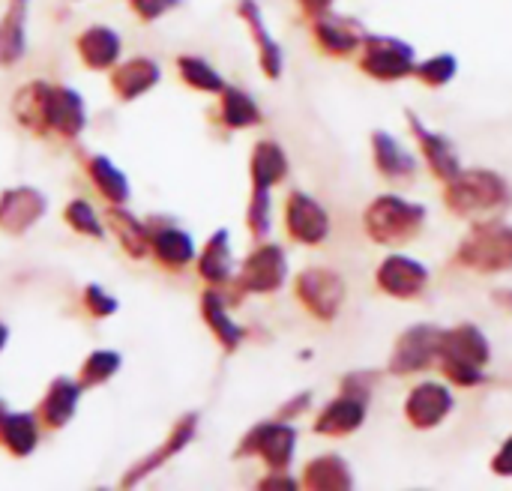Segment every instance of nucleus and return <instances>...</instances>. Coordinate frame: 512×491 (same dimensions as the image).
I'll return each mask as SVG.
<instances>
[{"mask_svg":"<svg viewBox=\"0 0 512 491\" xmlns=\"http://www.w3.org/2000/svg\"><path fill=\"white\" fill-rule=\"evenodd\" d=\"M84 99L78 90L72 87H60V84H48L45 93V129L57 132L63 138H75L84 129Z\"/></svg>","mask_w":512,"mask_h":491,"instance_id":"1a4fd4ad","label":"nucleus"},{"mask_svg":"<svg viewBox=\"0 0 512 491\" xmlns=\"http://www.w3.org/2000/svg\"><path fill=\"white\" fill-rule=\"evenodd\" d=\"M294 447H297V432L282 420H276V423L255 426L237 447V456H261L273 471H285L294 459Z\"/></svg>","mask_w":512,"mask_h":491,"instance_id":"39448f33","label":"nucleus"},{"mask_svg":"<svg viewBox=\"0 0 512 491\" xmlns=\"http://www.w3.org/2000/svg\"><path fill=\"white\" fill-rule=\"evenodd\" d=\"M195 429H198V417H195V414H186V417L174 426V432L165 438V444H162L153 456L141 459V462L126 474V480H123V483H126V486H135L138 480H144L147 474H153L159 465H165L168 459H174V456H177L180 450H186V444L195 438Z\"/></svg>","mask_w":512,"mask_h":491,"instance_id":"a211bd4d","label":"nucleus"},{"mask_svg":"<svg viewBox=\"0 0 512 491\" xmlns=\"http://www.w3.org/2000/svg\"><path fill=\"white\" fill-rule=\"evenodd\" d=\"M363 69L372 72L381 81L390 78H402L414 69V51L396 39L387 36H369L366 42V57H363Z\"/></svg>","mask_w":512,"mask_h":491,"instance_id":"9b49d317","label":"nucleus"},{"mask_svg":"<svg viewBox=\"0 0 512 491\" xmlns=\"http://www.w3.org/2000/svg\"><path fill=\"white\" fill-rule=\"evenodd\" d=\"M237 12H240L243 21L252 27V36H255L258 51H261V69H264L270 78H279V75H282V48L273 42V36H270L267 24H264V18H261L258 3H255V0H240V3H237Z\"/></svg>","mask_w":512,"mask_h":491,"instance_id":"412c9836","label":"nucleus"},{"mask_svg":"<svg viewBox=\"0 0 512 491\" xmlns=\"http://www.w3.org/2000/svg\"><path fill=\"white\" fill-rule=\"evenodd\" d=\"M306 405H309V393H303V396H297L294 402H288L282 411H279V420H291L294 414H300V411H306Z\"/></svg>","mask_w":512,"mask_h":491,"instance_id":"37998d69","label":"nucleus"},{"mask_svg":"<svg viewBox=\"0 0 512 491\" xmlns=\"http://www.w3.org/2000/svg\"><path fill=\"white\" fill-rule=\"evenodd\" d=\"M426 279H429L426 267L417 264V261H411V258H405V255L387 258L384 267H381V273H378L381 288H384L387 294L405 297V300H408V297H417V294L426 288Z\"/></svg>","mask_w":512,"mask_h":491,"instance_id":"2eb2a0df","label":"nucleus"},{"mask_svg":"<svg viewBox=\"0 0 512 491\" xmlns=\"http://www.w3.org/2000/svg\"><path fill=\"white\" fill-rule=\"evenodd\" d=\"M201 312L207 318V327L216 333V339L222 342L225 351H234L243 339V330L228 318V309H225V300L219 291H204L201 297Z\"/></svg>","mask_w":512,"mask_h":491,"instance_id":"c85d7f7f","label":"nucleus"},{"mask_svg":"<svg viewBox=\"0 0 512 491\" xmlns=\"http://www.w3.org/2000/svg\"><path fill=\"white\" fill-rule=\"evenodd\" d=\"M300 3H303V9H306V12L321 15V12H327V9H330V3H333V0H300Z\"/></svg>","mask_w":512,"mask_h":491,"instance_id":"c03bdc74","label":"nucleus"},{"mask_svg":"<svg viewBox=\"0 0 512 491\" xmlns=\"http://www.w3.org/2000/svg\"><path fill=\"white\" fill-rule=\"evenodd\" d=\"M45 93H48V84L45 81H30L24 84L15 99H12V111L18 117V123L24 129H33L39 135H45Z\"/></svg>","mask_w":512,"mask_h":491,"instance_id":"bb28decb","label":"nucleus"},{"mask_svg":"<svg viewBox=\"0 0 512 491\" xmlns=\"http://www.w3.org/2000/svg\"><path fill=\"white\" fill-rule=\"evenodd\" d=\"M3 417H6V405L0 402V423H3Z\"/></svg>","mask_w":512,"mask_h":491,"instance_id":"49530a36","label":"nucleus"},{"mask_svg":"<svg viewBox=\"0 0 512 491\" xmlns=\"http://www.w3.org/2000/svg\"><path fill=\"white\" fill-rule=\"evenodd\" d=\"M285 276H288V258H285V252L279 246H261V249H255L246 258L237 285H240V291L270 294V291L282 288Z\"/></svg>","mask_w":512,"mask_h":491,"instance_id":"423d86ee","label":"nucleus"},{"mask_svg":"<svg viewBox=\"0 0 512 491\" xmlns=\"http://www.w3.org/2000/svg\"><path fill=\"white\" fill-rule=\"evenodd\" d=\"M315 36H318V42H321L327 51H333V54H348V51L357 48V42H360L363 33H357V27H354L351 21L324 18V21H318Z\"/></svg>","mask_w":512,"mask_h":491,"instance_id":"72a5a7b5","label":"nucleus"},{"mask_svg":"<svg viewBox=\"0 0 512 491\" xmlns=\"http://www.w3.org/2000/svg\"><path fill=\"white\" fill-rule=\"evenodd\" d=\"M438 348H441V333L435 327H414L396 345V354H393L390 366H393V372H402V375L417 372V369L432 363Z\"/></svg>","mask_w":512,"mask_h":491,"instance_id":"f8f14e48","label":"nucleus"},{"mask_svg":"<svg viewBox=\"0 0 512 491\" xmlns=\"http://www.w3.org/2000/svg\"><path fill=\"white\" fill-rule=\"evenodd\" d=\"M39 441V429H36V417L33 414H9L0 423V444L15 456L24 459L36 450Z\"/></svg>","mask_w":512,"mask_h":491,"instance_id":"5701e85b","label":"nucleus"},{"mask_svg":"<svg viewBox=\"0 0 512 491\" xmlns=\"http://www.w3.org/2000/svg\"><path fill=\"white\" fill-rule=\"evenodd\" d=\"M423 216H426L423 207L408 204L405 198L387 195V198H378L366 210V231L381 243H402L420 228Z\"/></svg>","mask_w":512,"mask_h":491,"instance_id":"f03ea898","label":"nucleus"},{"mask_svg":"<svg viewBox=\"0 0 512 491\" xmlns=\"http://www.w3.org/2000/svg\"><path fill=\"white\" fill-rule=\"evenodd\" d=\"M408 117H411V123H414L417 138H423V150H426V159H429L432 171H435L441 180H453V177H459V174H462V168H459L456 147H453L444 135H432V132H426V126H423L414 114H408Z\"/></svg>","mask_w":512,"mask_h":491,"instance_id":"4be33fe9","label":"nucleus"},{"mask_svg":"<svg viewBox=\"0 0 512 491\" xmlns=\"http://www.w3.org/2000/svg\"><path fill=\"white\" fill-rule=\"evenodd\" d=\"M147 231H150V252L159 258L162 267L180 270V267L192 264V258H195V243H192V237H189L186 231L171 228V225H168V228H153V225H147Z\"/></svg>","mask_w":512,"mask_h":491,"instance_id":"6ab92c4d","label":"nucleus"},{"mask_svg":"<svg viewBox=\"0 0 512 491\" xmlns=\"http://www.w3.org/2000/svg\"><path fill=\"white\" fill-rule=\"evenodd\" d=\"M120 369V354L114 351H93L84 366H81V387H96L105 384L108 378H114Z\"/></svg>","mask_w":512,"mask_h":491,"instance_id":"c9c22d12","label":"nucleus"},{"mask_svg":"<svg viewBox=\"0 0 512 491\" xmlns=\"http://www.w3.org/2000/svg\"><path fill=\"white\" fill-rule=\"evenodd\" d=\"M219 120L228 126V129H246V126H255L261 123V111L255 105V99L237 87H225L222 90V108H219Z\"/></svg>","mask_w":512,"mask_h":491,"instance_id":"7c9ffc66","label":"nucleus"},{"mask_svg":"<svg viewBox=\"0 0 512 491\" xmlns=\"http://www.w3.org/2000/svg\"><path fill=\"white\" fill-rule=\"evenodd\" d=\"M48 210V201L33 186H15L0 195V231L6 234H24L33 228Z\"/></svg>","mask_w":512,"mask_h":491,"instance_id":"0eeeda50","label":"nucleus"},{"mask_svg":"<svg viewBox=\"0 0 512 491\" xmlns=\"http://www.w3.org/2000/svg\"><path fill=\"white\" fill-rule=\"evenodd\" d=\"M297 294L312 315H318L321 321H330L342 306L345 285L333 270H306L297 279Z\"/></svg>","mask_w":512,"mask_h":491,"instance_id":"6e6552de","label":"nucleus"},{"mask_svg":"<svg viewBox=\"0 0 512 491\" xmlns=\"http://www.w3.org/2000/svg\"><path fill=\"white\" fill-rule=\"evenodd\" d=\"M417 75H420L426 84H447V81L456 75V60H453V54H438V57H432L429 63L417 66Z\"/></svg>","mask_w":512,"mask_h":491,"instance_id":"58836bf2","label":"nucleus"},{"mask_svg":"<svg viewBox=\"0 0 512 491\" xmlns=\"http://www.w3.org/2000/svg\"><path fill=\"white\" fill-rule=\"evenodd\" d=\"M462 261L474 270L492 273L504 270L512 264V228H504L501 222H483L477 225L465 243H462Z\"/></svg>","mask_w":512,"mask_h":491,"instance_id":"20e7f679","label":"nucleus"},{"mask_svg":"<svg viewBox=\"0 0 512 491\" xmlns=\"http://www.w3.org/2000/svg\"><path fill=\"white\" fill-rule=\"evenodd\" d=\"M108 225H111V231L117 234L120 246H123L132 258H144V255L150 252V231H147V225L138 222L132 213H126V210H120L117 204H111V210H108Z\"/></svg>","mask_w":512,"mask_h":491,"instance_id":"cd10ccee","label":"nucleus"},{"mask_svg":"<svg viewBox=\"0 0 512 491\" xmlns=\"http://www.w3.org/2000/svg\"><path fill=\"white\" fill-rule=\"evenodd\" d=\"M81 393H84L81 381L57 378V381L48 387V393H45V399H42V405H39V414H36L39 423H42L45 429H63V426L75 417V408H78Z\"/></svg>","mask_w":512,"mask_h":491,"instance_id":"ddd939ff","label":"nucleus"},{"mask_svg":"<svg viewBox=\"0 0 512 491\" xmlns=\"http://www.w3.org/2000/svg\"><path fill=\"white\" fill-rule=\"evenodd\" d=\"M510 201V186L492 171H468L450 180V204L459 213L495 210Z\"/></svg>","mask_w":512,"mask_h":491,"instance_id":"7ed1b4c3","label":"nucleus"},{"mask_svg":"<svg viewBox=\"0 0 512 491\" xmlns=\"http://www.w3.org/2000/svg\"><path fill=\"white\" fill-rule=\"evenodd\" d=\"M303 483L309 489H351L354 477H351L348 465L339 456H324V459L309 462V468L303 474Z\"/></svg>","mask_w":512,"mask_h":491,"instance_id":"2f4dec72","label":"nucleus"},{"mask_svg":"<svg viewBox=\"0 0 512 491\" xmlns=\"http://www.w3.org/2000/svg\"><path fill=\"white\" fill-rule=\"evenodd\" d=\"M234 270V258H231V243H228V231H216L198 261V273L210 282V285H225L231 279Z\"/></svg>","mask_w":512,"mask_h":491,"instance_id":"a878e982","label":"nucleus"},{"mask_svg":"<svg viewBox=\"0 0 512 491\" xmlns=\"http://www.w3.org/2000/svg\"><path fill=\"white\" fill-rule=\"evenodd\" d=\"M441 357L444 369L456 384H480L483 366L489 360V345L477 327H459L450 333H441Z\"/></svg>","mask_w":512,"mask_h":491,"instance_id":"f257e3e1","label":"nucleus"},{"mask_svg":"<svg viewBox=\"0 0 512 491\" xmlns=\"http://www.w3.org/2000/svg\"><path fill=\"white\" fill-rule=\"evenodd\" d=\"M375 162L390 177H405L417 171V159L387 132H375Z\"/></svg>","mask_w":512,"mask_h":491,"instance_id":"473e14b6","label":"nucleus"},{"mask_svg":"<svg viewBox=\"0 0 512 491\" xmlns=\"http://www.w3.org/2000/svg\"><path fill=\"white\" fill-rule=\"evenodd\" d=\"M285 174H288V159H285L282 147L273 141H261L252 153V183L270 189Z\"/></svg>","mask_w":512,"mask_h":491,"instance_id":"c756f323","label":"nucleus"},{"mask_svg":"<svg viewBox=\"0 0 512 491\" xmlns=\"http://www.w3.org/2000/svg\"><path fill=\"white\" fill-rule=\"evenodd\" d=\"M87 174L90 183L96 186V192L108 201V204H126L129 201V180L123 177L120 168L111 165V159L105 156H90L87 159Z\"/></svg>","mask_w":512,"mask_h":491,"instance_id":"393cba45","label":"nucleus"},{"mask_svg":"<svg viewBox=\"0 0 512 491\" xmlns=\"http://www.w3.org/2000/svg\"><path fill=\"white\" fill-rule=\"evenodd\" d=\"M177 69L183 75V81L195 90H204V93H222L225 90V81L222 75L201 57H180L177 60Z\"/></svg>","mask_w":512,"mask_h":491,"instance_id":"f704fd0d","label":"nucleus"},{"mask_svg":"<svg viewBox=\"0 0 512 491\" xmlns=\"http://www.w3.org/2000/svg\"><path fill=\"white\" fill-rule=\"evenodd\" d=\"M63 219H66V222H69V228H75L78 234H87V237H102V234H105V228L99 225L96 210H93L84 198L69 201V204H66V210H63Z\"/></svg>","mask_w":512,"mask_h":491,"instance_id":"e433bc0d","label":"nucleus"},{"mask_svg":"<svg viewBox=\"0 0 512 491\" xmlns=\"http://www.w3.org/2000/svg\"><path fill=\"white\" fill-rule=\"evenodd\" d=\"M84 303H87L90 315H96V318H108V315H114V312H117V300H114L111 294H105L99 285H87V291H84Z\"/></svg>","mask_w":512,"mask_h":491,"instance_id":"ea45409f","label":"nucleus"},{"mask_svg":"<svg viewBox=\"0 0 512 491\" xmlns=\"http://www.w3.org/2000/svg\"><path fill=\"white\" fill-rule=\"evenodd\" d=\"M24 21L27 0H9V9L0 21V66H12L24 54Z\"/></svg>","mask_w":512,"mask_h":491,"instance_id":"b1692460","label":"nucleus"},{"mask_svg":"<svg viewBox=\"0 0 512 491\" xmlns=\"http://www.w3.org/2000/svg\"><path fill=\"white\" fill-rule=\"evenodd\" d=\"M363 417H366V399L345 393L342 399H336V402H330L324 408V414L315 423V432H321V435H348L363 423Z\"/></svg>","mask_w":512,"mask_h":491,"instance_id":"aec40b11","label":"nucleus"},{"mask_svg":"<svg viewBox=\"0 0 512 491\" xmlns=\"http://www.w3.org/2000/svg\"><path fill=\"white\" fill-rule=\"evenodd\" d=\"M408 420L420 429H432L438 426L450 411H453V396L447 387L441 384H420L411 396H408Z\"/></svg>","mask_w":512,"mask_h":491,"instance_id":"4468645a","label":"nucleus"},{"mask_svg":"<svg viewBox=\"0 0 512 491\" xmlns=\"http://www.w3.org/2000/svg\"><path fill=\"white\" fill-rule=\"evenodd\" d=\"M6 339H9V330H6V324L0 321V351H3V345H6Z\"/></svg>","mask_w":512,"mask_h":491,"instance_id":"a18cd8bd","label":"nucleus"},{"mask_svg":"<svg viewBox=\"0 0 512 491\" xmlns=\"http://www.w3.org/2000/svg\"><path fill=\"white\" fill-rule=\"evenodd\" d=\"M495 471H498V474H504V477H512V438L504 444V450L498 453V459H495Z\"/></svg>","mask_w":512,"mask_h":491,"instance_id":"79ce46f5","label":"nucleus"},{"mask_svg":"<svg viewBox=\"0 0 512 491\" xmlns=\"http://www.w3.org/2000/svg\"><path fill=\"white\" fill-rule=\"evenodd\" d=\"M75 48H78L84 66H90V69H108V66L117 63L123 42H120V33L117 30H111L105 24H96V27H87L78 36Z\"/></svg>","mask_w":512,"mask_h":491,"instance_id":"dca6fc26","label":"nucleus"},{"mask_svg":"<svg viewBox=\"0 0 512 491\" xmlns=\"http://www.w3.org/2000/svg\"><path fill=\"white\" fill-rule=\"evenodd\" d=\"M162 78V69L156 60L150 57H135V60H126L114 69L111 75V87L120 99H138L141 93H147L150 87H156V81Z\"/></svg>","mask_w":512,"mask_h":491,"instance_id":"f3484780","label":"nucleus"},{"mask_svg":"<svg viewBox=\"0 0 512 491\" xmlns=\"http://www.w3.org/2000/svg\"><path fill=\"white\" fill-rule=\"evenodd\" d=\"M129 3H132V9H135L144 21H153V18L165 15L171 6H177L180 0H129Z\"/></svg>","mask_w":512,"mask_h":491,"instance_id":"a19ab883","label":"nucleus"},{"mask_svg":"<svg viewBox=\"0 0 512 491\" xmlns=\"http://www.w3.org/2000/svg\"><path fill=\"white\" fill-rule=\"evenodd\" d=\"M285 222H288V231L294 240L300 243H321L330 231V219L324 213V207L309 198L306 192H291L288 204H285Z\"/></svg>","mask_w":512,"mask_h":491,"instance_id":"9d476101","label":"nucleus"},{"mask_svg":"<svg viewBox=\"0 0 512 491\" xmlns=\"http://www.w3.org/2000/svg\"><path fill=\"white\" fill-rule=\"evenodd\" d=\"M249 228L252 234L264 237L270 231V189L255 186L252 192V204H249Z\"/></svg>","mask_w":512,"mask_h":491,"instance_id":"4c0bfd02","label":"nucleus"}]
</instances>
